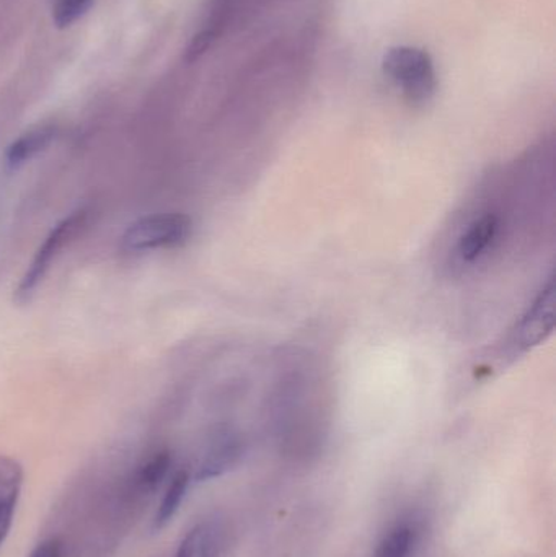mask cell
I'll list each match as a JSON object with an SVG mask.
<instances>
[{
    "instance_id": "cell-2",
    "label": "cell",
    "mask_w": 556,
    "mask_h": 557,
    "mask_svg": "<svg viewBox=\"0 0 556 557\" xmlns=\"http://www.w3.org/2000/svg\"><path fill=\"white\" fill-rule=\"evenodd\" d=\"M193 222L185 214H153L131 224L121 237V248L129 253L182 245L191 235Z\"/></svg>"
},
{
    "instance_id": "cell-11",
    "label": "cell",
    "mask_w": 556,
    "mask_h": 557,
    "mask_svg": "<svg viewBox=\"0 0 556 557\" xmlns=\"http://www.w3.org/2000/svg\"><path fill=\"white\" fill-rule=\"evenodd\" d=\"M188 471H180V473H176L172 483H170L169 490H166L165 496H163L159 510H157L156 520H153V529H163V527L173 519L176 510L180 509V504H182L186 491H188Z\"/></svg>"
},
{
    "instance_id": "cell-10",
    "label": "cell",
    "mask_w": 556,
    "mask_h": 557,
    "mask_svg": "<svg viewBox=\"0 0 556 557\" xmlns=\"http://www.w3.org/2000/svg\"><path fill=\"white\" fill-rule=\"evenodd\" d=\"M55 139V127L42 126L23 134L22 137L10 144L5 160L10 169H18L23 163L38 156Z\"/></svg>"
},
{
    "instance_id": "cell-1",
    "label": "cell",
    "mask_w": 556,
    "mask_h": 557,
    "mask_svg": "<svg viewBox=\"0 0 556 557\" xmlns=\"http://www.w3.org/2000/svg\"><path fill=\"white\" fill-rule=\"evenodd\" d=\"M382 71L397 85L408 103L427 104L436 94L437 75L433 58L417 46H395L382 59Z\"/></svg>"
},
{
    "instance_id": "cell-15",
    "label": "cell",
    "mask_w": 556,
    "mask_h": 557,
    "mask_svg": "<svg viewBox=\"0 0 556 557\" xmlns=\"http://www.w3.org/2000/svg\"><path fill=\"white\" fill-rule=\"evenodd\" d=\"M29 557H62V543L58 539L46 540L33 549Z\"/></svg>"
},
{
    "instance_id": "cell-4",
    "label": "cell",
    "mask_w": 556,
    "mask_h": 557,
    "mask_svg": "<svg viewBox=\"0 0 556 557\" xmlns=\"http://www.w3.org/2000/svg\"><path fill=\"white\" fill-rule=\"evenodd\" d=\"M286 2L291 0H214L211 18L202 33L215 42L222 33L244 28L248 23L251 25L260 16Z\"/></svg>"
},
{
    "instance_id": "cell-3",
    "label": "cell",
    "mask_w": 556,
    "mask_h": 557,
    "mask_svg": "<svg viewBox=\"0 0 556 557\" xmlns=\"http://www.w3.org/2000/svg\"><path fill=\"white\" fill-rule=\"evenodd\" d=\"M85 221H87V211L81 209V211L72 212L69 218L62 219L59 224L52 227L48 237L42 242L41 247L36 251L28 270L23 274L18 287H16L15 300L18 304L29 301L38 285L41 284L42 278L48 274L49 268H51L52 261L55 260L59 251L82 231Z\"/></svg>"
},
{
    "instance_id": "cell-7",
    "label": "cell",
    "mask_w": 556,
    "mask_h": 557,
    "mask_svg": "<svg viewBox=\"0 0 556 557\" xmlns=\"http://www.w3.org/2000/svg\"><path fill=\"white\" fill-rule=\"evenodd\" d=\"M499 222L496 215L486 214L473 222L457 245L456 255L460 263L473 264L492 247L498 235Z\"/></svg>"
},
{
    "instance_id": "cell-5",
    "label": "cell",
    "mask_w": 556,
    "mask_h": 557,
    "mask_svg": "<svg viewBox=\"0 0 556 557\" xmlns=\"http://www.w3.org/2000/svg\"><path fill=\"white\" fill-rule=\"evenodd\" d=\"M555 290L554 281H548L542 288L539 297L535 298L528 313L522 318L519 326L516 327L515 337H512V349L516 352H524L531 347L541 344L554 330L555 323Z\"/></svg>"
},
{
    "instance_id": "cell-12",
    "label": "cell",
    "mask_w": 556,
    "mask_h": 557,
    "mask_svg": "<svg viewBox=\"0 0 556 557\" xmlns=\"http://www.w3.org/2000/svg\"><path fill=\"white\" fill-rule=\"evenodd\" d=\"M417 533L410 525H397L378 546L374 557H410Z\"/></svg>"
},
{
    "instance_id": "cell-9",
    "label": "cell",
    "mask_w": 556,
    "mask_h": 557,
    "mask_svg": "<svg viewBox=\"0 0 556 557\" xmlns=\"http://www.w3.org/2000/svg\"><path fill=\"white\" fill-rule=\"evenodd\" d=\"M221 545L219 527L212 522H202L186 533L173 557H218Z\"/></svg>"
},
{
    "instance_id": "cell-8",
    "label": "cell",
    "mask_w": 556,
    "mask_h": 557,
    "mask_svg": "<svg viewBox=\"0 0 556 557\" xmlns=\"http://www.w3.org/2000/svg\"><path fill=\"white\" fill-rule=\"evenodd\" d=\"M242 455L240 442L235 438H222L202 458L196 470V481L214 480L231 470Z\"/></svg>"
},
{
    "instance_id": "cell-14",
    "label": "cell",
    "mask_w": 556,
    "mask_h": 557,
    "mask_svg": "<svg viewBox=\"0 0 556 557\" xmlns=\"http://www.w3.org/2000/svg\"><path fill=\"white\" fill-rule=\"evenodd\" d=\"M91 3L94 0H55L54 7H52V18L59 28H65L85 15Z\"/></svg>"
},
{
    "instance_id": "cell-13",
    "label": "cell",
    "mask_w": 556,
    "mask_h": 557,
    "mask_svg": "<svg viewBox=\"0 0 556 557\" xmlns=\"http://www.w3.org/2000/svg\"><path fill=\"white\" fill-rule=\"evenodd\" d=\"M170 465H172V457L169 451H160L153 455L143 468H140L137 483L144 491H153L169 473Z\"/></svg>"
},
{
    "instance_id": "cell-6",
    "label": "cell",
    "mask_w": 556,
    "mask_h": 557,
    "mask_svg": "<svg viewBox=\"0 0 556 557\" xmlns=\"http://www.w3.org/2000/svg\"><path fill=\"white\" fill-rule=\"evenodd\" d=\"M23 468L13 458L0 455V548L12 529L16 504L22 493Z\"/></svg>"
}]
</instances>
